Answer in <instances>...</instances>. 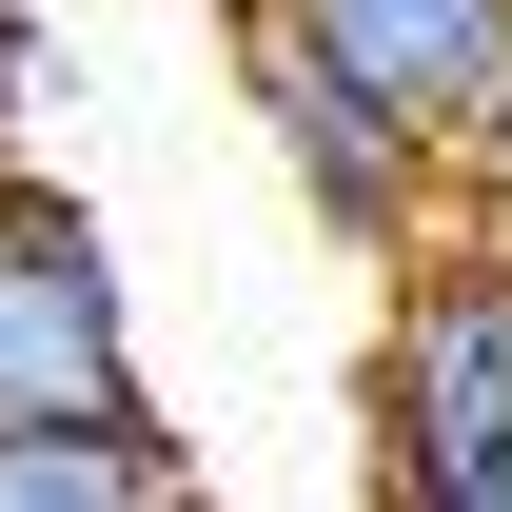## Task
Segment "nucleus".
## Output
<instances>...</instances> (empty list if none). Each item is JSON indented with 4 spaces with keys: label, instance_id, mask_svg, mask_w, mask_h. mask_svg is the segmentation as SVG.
I'll list each match as a JSON object with an SVG mask.
<instances>
[{
    "label": "nucleus",
    "instance_id": "f257e3e1",
    "mask_svg": "<svg viewBox=\"0 0 512 512\" xmlns=\"http://www.w3.org/2000/svg\"><path fill=\"white\" fill-rule=\"evenodd\" d=\"M375 453H394V512L493 493V473H512V237L414 256L394 355H375Z\"/></svg>",
    "mask_w": 512,
    "mask_h": 512
},
{
    "label": "nucleus",
    "instance_id": "f03ea898",
    "mask_svg": "<svg viewBox=\"0 0 512 512\" xmlns=\"http://www.w3.org/2000/svg\"><path fill=\"white\" fill-rule=\"evenodd\" d=\"M60 434H158V414H138V335L79 197L0 178V453H60Z\"/></svg>",
    "mask_w": 512,
    "mask_h": 512
},
{
    "label": "nucleus",
    "instance_id": "7ed1b4c3",
    "mask_svg": "<svg viewBox=\"0 0 512 512\" xmlns=\"http://www.w3.org/2000/svg\"><path fill=\"white\" fill-rule=\"evenodd\" d=\"M237 79H256V119H276V158H296V197L335 237H434V138L375 79H335L296 0H237Z\"/></svg>",
    "mask_w": 512,
    "mask_h": 512
},
{
    "label": "nucleus",
    "instance_id": "20e7f679",
    "mask_svg": "<svg viewBox=\"0 0 512 512\" xmlns=\"http://www.w3.org/2000/svg\"><path fill=\"white\" fill-rule=\"evenodd\" d=\"M296 20H316V60L375 79L434 158H493V119H512V0H296Z\"/></svg>",
    "mask_w": 512,
    "mask_h": 512
},
{
    "label": "nucleus",
    "instance_id": "39448f33",
    "mask_svg": "<svg viewBox=\"0 0 512 512\" xmlns=\"http://www.w3.org/2000/svg\"><path fill=\"white\" fill-rule=\"evenodd\" d=\"M473 178H493V237H512V119H493V158H473Z\"/></svg>",
    "mask_w": 512,
    "mask_h": 512
},
{
    "label": "nucleus",
    "instance_id": "423d86ee",
    "mask_svg": "<svg viewBox=\"0 0 512 512\" xmlns=\"http://www.w3.org/2000/svg\"><path fill=\"white\" fill-rule=\"evenodd\" d=\"M20 79H40V40H20V20H0V99H20Z\"/></svg>",
    "mask_w": 512,
    "mask_h": 512
},
{
    "label": "nucleus",
    "instance_id": "0eeeda50",
    "mask_svg": "<svg viewBox=\"0 0 512 512\" xmlns=\"http://www.w3.org/2000/svg\"><path fill=\"white\" fill-rule=\"evenodd\" d=\"M434 512H512V473H493V493H434Z\"/></svg>",
    "mask_w": 512,
    "mask_h": 512
}]
</instances>
